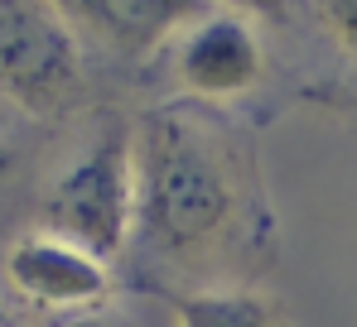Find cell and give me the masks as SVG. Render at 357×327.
<instances>
[{
	"label": "cell",
	"mask_w": 357,
	"mask_h": 327,
	"mask_svg": "<svg viewBox=\"0 0 357 327\" xmlns=\"http://www.w3.org/2000/svg\"><path fill=\"white\" fill-rule=\"evenodd\" d=\"M135 226L121 289L140 298L266 289L280 270V212L261 130L241 111L155 97L130 111Z\"/></svg>",
	"instance_id": "1"
},
{
	"label": "cell",
	"mask_w": 357,
	"mask_h": 327,
	"mask_svg": "<svg viewBox=\"0 0 357 327\" xmlns=\"http://www.w3.org/2000/svg\"><path fill=\"white\" fill-rule=\"evenodd\" d=\"M29 221L77 241L107 265L126 260L135 226V130L130 111L97 106L87 115V140L39 178Z\"/></svg>",
	"instance_id": "2"
},
{
	"label": "cell",
	"mask_w": 357,
	"mask_h": 327,
	"mask_svg": "<svg viewBox=\"0 0 357 327\" xmlns=\"http://www.w3.org/2000/svg\"><path fill=\"white\" fill-rule=\"evenodd\" d=\"M0 97L29 125H68L97 111L92 63L54 0H0Z\"/></svg>",
	"instance_id": "3"
},
{
	"label": "cell",
	"mask_w": 357,
	"mask_h": 327,
	"mask_svg": "<svg viewBox=\"0 0 357 327\" xmlns=\"http://www.w3.org/2000/svg\"><path fill=\"white\" fill-rule=\"evenodd\" d=\"M0 289L10 294V313L20 323H59L77 313H97L116 303L121 270L102 255L82 250L77 241L54 236L24 221L0 250Z\"/></svg>",
	"instance_id": "4"
},
{
	"label": "cell",
	"mask_w": 357,
	"mask_h": 327,
	"mask_svg": "<svg viewBox=\"0 0 357 327\" xmlns=\"http://www.w3.org/2000/svg\"><path fill=\"white\" fill-rule=\"evenodd\" d=\"M160 67L169 77V97L241 111L271 87L275 58L251 15L218 5L213 15H203L178 34V44L165 54Z\"/></svg>",
	"instance_id": "5"
},
{
	"label": "cell",
	"mask_w": 357,
	"mask_h": 327,
	"mask_svg": "<svg viewBox=\"0 0 357 327\" xmlns=\"http://www.w3.org/2000/svg\"><path fill=\"white\" fill-rule=\"evenodd\" d=\"M73 24L87 63L150 72L188 24L218 10V0H54Z\"/></svg>",
	"instance_id": "6"
},
{
	"label": "cell",
	"mask_w": 357,
	"mask_h": 327,
	"mask_svg": "<svg viewBox=\"0 0 357 327\" xmlns=\"http://www.w3.org/2000/svg\"><path fill=\"white\" fill-rule=\"evenodd\" d=\"M174 327H295V313L271 289H227V294H174L160 298Z\"/></svg>",
	"instance_id": "7"
},
{
	"label": "cell",
	"mask_w": 357,
	"mask_h": 327,
	"mask_svg": "<svg viewBox=\"0 0 357 327\" xmlns=\"http://www.w3.org/2000/svg\"><path fill=\"white\" fill-rule=\"evenodd\" d=\"M309 19H314L319 39L333 49V58L343 63V72H348L333 106L357 111V0H309Z\"/></svg>",
	"instance_id": "8"
},
{
	"label": "cell",
	"mask_w": 357,
	"mask_h": 327,
	"mask_svg": "<svg viewBox=\"0 0 357 327\" xmlns=\"http://www.w3.org/2000/svg\"><path fill=\"white\" fill-rule=\"evenodd\" d=\"M34 173H29V150L20 140H0V250L5 241L29 221V202H34Z\"/></svg>",
	"instance_id": "9"
},
{
	"label": "cell",
	"mask_w": 357,
	"mask_h": 327,
	"mask_svg": "<svg viewBox=\"0 0 357 327\" xmlns=\"http://www.w3.org/2000/svg\"><path fill=\"white\" fill-rule=\"evenodd\" d=\"M145 303L150 298L126 289L116 303H107L97 313H77V318H59V323H20V327H155V318L145 313Z\"/></svg>",
	"instance_id": "10"
},
{
	"label": "cell",
	"mask_w": 357,
	"mask_h": 327,
	"mask_svg": "<svg viewBox=\"0 0 357 327\" xmlns=\"http://www.w3.org/2000/svg\"><path fill=\"white\" fill-rule=\"evenodd\" d=\"M218 5L251 15L256 24H285V19H290V10H295V0H218Z\"/></svg>",
	"instance_id": "11"
},
{
	"label": "cell",
	"mask_w": 357,
	"mask_h": 327,
	"mask_svg": "<svg viewBox=\"0 0 357 327\" xmlns=\"http://www.w3.org/2000/svg\"><path fill=\"white\" fill-rule=\"evenodd\" d=\"M24 125H29V120H24L20 111L0 97V140H20V130H24Z\"/></svg>",
	"instance_id": "12"
},
{
	"label": "cell",
	"mask_w": 357,
	"mask_h": 327,
	"mask_svg": "<svg viewBox=\"0 0 357 327\" xmlns=\"http://www.w3.org/2000/svg\"><path fill=\"white\" fill-rule=\"evenodd\" d=\"M0 327H20V318H15V313H10L5 303H0Z\"/></svg>",
	"instance_id": "13"
}]
</instances>
